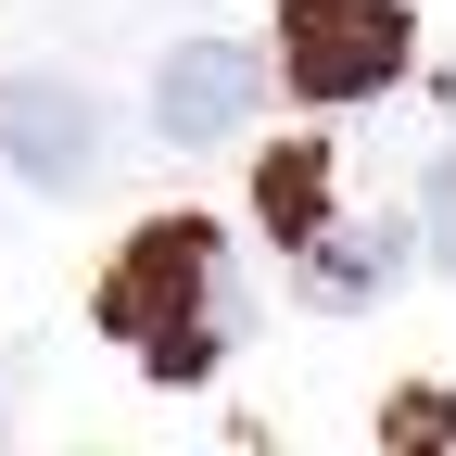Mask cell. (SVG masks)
Instances as JSON below:
<instances>
[{"label": "cell", "instance_id": "1", "mask_svg": "<svg viewBox=\"0 0 456 456\" xmlns=\"http://www.w3.org/2000/svg\"><path fill=\"white\" fill-rule=\"evenodd\" d=\"M102 330L140 342L165 380H191L216 355V228L203 216H152L140 241L114 254V279H102Z\"/></svg>", "mask_w": 456, "mask_h": 456}, {"label": "cell", "instance_id": "2", "mask_svg": "<svg viewBox=\"0 0 456 456\" xmlns=\"http://www.w3.org/2000/svg\"><path fill=\"white\" fill-rule=\"evenodd\" d=\"M279 51H292L305 102H368V89L406 77L419 26H406V0H292L279 13Z\"/></svg>", "mask_w": 456, "mask_h": 456}, {"label": "cell", "instance_id": "3", "mask_svg": "<svg viewBox=\"0 0 456 456\" xmlns=\"http://www.w3.org/2000/svg\"><path fill=\"white\" fill-rule=\"evenodd\" d=\"M102 152H114V127H102V102L77 77H0V178L77 203L102 178Z\"/></svg>", "mask_w": 456, "mask_h": 456}, {"label": "cell", "instance_id": "4", "mask_svg": "<svg viewBox=\"0 0 456 456\" xmlns=\"http://www.w3.org/2000/svg\"><path fill=\"white\" fill-rule=\"evenodd\" d=\"M254 51L241 38H191V51H165V64H152V127L165 140H241V114H254Z\"/></svg>", "mask_w": 456, "mask_h": 456}, {"label": "cell", "instance_id": "5", "mask_svg": "<svg viewBox=\"0 0 456 456\" xmlns=\"http://www.w3.org/2000/svg\"><path fill=\"white\" fill-rule=\"evenodd\" d=\"M380 292H393V228H317V241H305V305L355 317Z\"/></svg>", "mask_w": 456, "mask_h": 456}]
</instances>
